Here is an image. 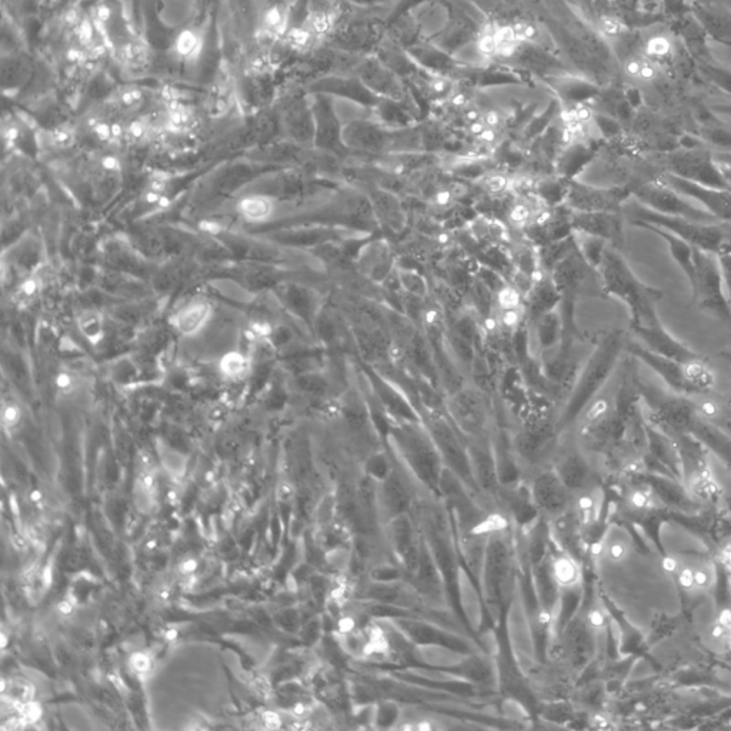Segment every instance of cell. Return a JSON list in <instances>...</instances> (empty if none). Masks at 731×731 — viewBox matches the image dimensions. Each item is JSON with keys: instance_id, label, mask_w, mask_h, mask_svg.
I'll return each instance as SVG.
<instances>
[{"instance_id": "17", "label": "cell", "mask_w": 731, "mask_h": 731, "mask_svg": "<svg viewBox=\"0 0 731 731\" xmlns=\"http://www.w3.org/2000/svg\"><path fill=\"white\" fill-rule=\"evenodd\" d=\"M359 272L372 283H385L396 270V257L386 240H373L357 256Z\"/></svg>"}, {"instance_id": "20", "label": "cell", "mask_w": 731, "mask_h": 731, "mask_svg": "<svg viewBox=\"0 0 731 731\" xmlns=\"http://www.w3.org/2000/svg\"><path fill=\"white\" fill-rule=\"evenodd\" d=\"M549 567L553 582L562 594L576 592L583 582L580 560L550 542Z\"/></svg>"}, {"instance_id": "13", "label": "cell", "mask_w": 731, "mask_h": 731, "mask_svg": "<svg viewBox=\"0 0 731 731\" xmlns=\"http://www.w3.org/2000/svg\"><path fill=\"white\" fill-rule=\"evenodd\" d=\"M670 188L682 193L687 199L694 200L710 215L722 222L731 223V190L710 188L690 180L679 178L666 172L660 178Z\"/></svg>"}, {"instance_id": "8", "label": "cell", "mask_w": 731, "mask_h": 731, "mask_svg": "<svg viewBox=\"0 0 731 731\" xmlns=\"http://www.w3.org/2000/svg\"><path fill=\"white\" fill-rule=\"evenodd\" d=\"M534 512L544 522L570 509L573 493L567 489L552 466H544L523 477Z\"/></svg>"}, {"instance_id": "15", "label": "cell", "mask_w": 731, "mask_h": 731, "mask_svg": "<svg viewBox=\"0 0 731 731\" xmlns=\"http://www.w3.org/2000/svg\"><path fill=\"white\" fill-rule=\"evenodd\" d=\"M632 332L642 340L643 346L657 353V355L670 357V359L682 363H692L703 359L700 353L694 352L692 347L674 337L664 327L663 322L652 326L636 327Z\"/></svg>"}, {"instance_id": "32", "label": "cell", "mask_w": 731, "mask_h": 731, "mask_svg": "<svg viewBox=\"0 0 731 731\" xmlns=\"http://www.w3.org/2000/svg\"><path fill=\"white\" fill-rule=\"evenodd\" d=\"M677 580H679L680 586L683 589L690 590L696 587L694 584V570L689 566H680L679 572H677Z\"/></svg>"}, {"instance_id": "34", "label": "cell", "mask_w": 731, "mask_h": 731, "mask_svg": "<svg viewBox=\"0 0 731 731\" xmlns=\"http://www.w3.org/2000/svg\"><path fill=\"white\" fill-rule=\"evenodd\" d=\"M629 502L636 509H644V507L650 506L652 500H650L649 494L644 493L643 490H634L630 493Z\"/></svg>"}, {"instance_id": "2", "label": "cell", "mask_w": 731, "mask_h": 731, "mask_svg": "<svg viewBox=\"0 0 731 731\" xmlns=\"http://www.w3.org/2000/svg\"><path fill=\"white\" fill-rule=\"evenodd\" d=\"M626 342L623 330L617 329V327L603 333V336L600 337L592 355L587 359L586 365L580 369L567 405L564 406V412L560 415V426H562L563 432L573 425L584 407L589 405L597 393L609 382L619 363L620 356L624 352Z\"/></svg>"}, {"instance_id": "35", "label": "cell", "mask_w": 731, "mask_h": 731, "mask_svg": "<svg viewBox=\"0 0 731 731\" xmlns=\"http://www.w3.org/2000/svg\"><path fill=\"white\" fill-rule=\"evenodd\" d=\"M20 420V410L18 406L10 405L5 406V409H3V422H5V425L8 426H15L18 425V422Z\"/></svg>"}, {"instance_id": "24", "label": "cell", "mask_w": 731, "mask_h": 731, "mask_svg": "<svg viewBox=\"0 0 731 731\" xmlns=\"http://www.w3.org/2000/svg\"><path fill=\"white\" fill-rule=\"evenodd\" d=\"M159 456L160 462H162L163 469L169 473L170 477L180 479L186 472V457L182 453L176 452V450L170 449L169 446L159 445Z\"/></svg>"}, {"instance_id": "28", "label": "cell", "mask_w": 731, "mask_h": 731, "mask_svg": "<svg viewBox=\"0 0 731 731\" xmlns=\"http://www.w3.org/2000/svg\"><path fill=\"white\" fill-rule=\"evenodd\" d=\"M135 503L136 507H138L139 512L146 513L149 512L150 509H152V489H150V487L146 485H143V482L140 479L138 480V482H136L135 486Z\"/></svg>"}, {"instance_id": "36", "label": "cell", "mask_w": 731, "mask_h": 731, "mask_svg": "<svg viewBox=\"0 0 731 731\" xmlns=\"http://www.w3.org/2000/svg\"><path fill=\"white\" fill-rule=\"evenodd\" d=\"M295 492L296 490L292 483L282 482L279 487H277V499H279V502L283 503L290 502V500L293 499V496H295Z\"/></svg>"}, {"instance_id": "31", "label": "cell", "mask_w": 731, "mask_h": 731, "mask_svg": "<svg viewBox=\"0 0 731 731\" xmlns=\"http://www.w3.org/2000/svg\"><path fill=\"white\" fill-rule=\"evenodd\" d=\"M130 666L133 667V670L138 673H148L150 670V666H152V662H150V657L148 654L145 653H135L132 656V659H130Z\"/></svg>"}, {"instance_id": "11", "label": "cell", "mask_w": 731, "mask_h": 731, "mask_svg": "<svg viewBox=\"0 0 731 731\" xmlns=\"http://www.w3.org/2000/svg\"><path fill=\"white\" fill-rule=\"evenodd\" d=\"M627 220L623 212H573L570 213V225L573 233L594 236L606 240L614 249L623 252L626 247L624 226Z\"/></svg>"}, {"instance_id": "14", "label": "cell", "mask_w": 731, "mask_h": 731, "mask_svg": "<svg viewBox=\"0 0 731 731\" xmlns=\"http://www.w3.org/2000/svg\"><path fill=\"white\" fill-rule=\"evenodd\" d=\"M312 90L316 95L349 100V102L370 110L375 109L377 103L382 99L367 88L365 83L353 73H337V75L325 76V78L313 83Z\"/></svg>"}, {"instance_id": "5", "label": "cell", "mask_w": 731, "mask_h": 731, "mask_svg": "<svg viewBox=\"0 0 731 731\" xmlns=\"http://www.w3.org/2000/svg\"><path fill=\"white\" fill-rule=\"evenodd\" d=\"M624 350L637 362L652 369L677 395L707 393L714 386L713 372L704 359L692 363L677 362L670 357L657 355L646 346L636 342H626Z\"/></svg>"}, {"instance_id": "10", "label": "cell", "mask_w": 731, "mask_h": 731, "mask_svg": "<svg viewBox=\"0 0 731 731\" xmlns=\"http://www.w3.org/2000/svg\"><path fill=\"white\" fill-rule=\"evenodd\" d=\"M634 186H594L582 180H570L563 205L573 212H623L633 198Z\"/></svg>"}, {"instance_id": "3", "label": "cell", "mask_w": 731, "mask_h": 731, "mask_svg": "<svg viewBox=\"0 0 731 731\" xmlns=\"http://www.w3.org/2000/svg\"><path fill=\"white\" fill-rule=\"evenodd\" d=\"M623 215L629 225H652L667 230L693 247L714 255L731 253V232L717 223L697 222V220L677 218V216L662 215L640 205L639 202H627L623 208Z\"/></svg>"}, {"instance_id": "46", "label": "cell", "mask_w": 731, "mask_h": 731, "mask_svg": "<svg viewBox=\"0 0 731 731\" xmlns=\"http://www.w3.org/2000/svg\"><path fill=\"white\" fill-rule=\"evenodd\" d=\"M166 637H168V640H173V639H175V637H176V632H175V630H170V632H168V634H166Z\"/></svg>"}, {"instance_id": "7", "label": "cell", "mask_w": 731, "mask_h": 731, "mask_svg": "<svg viewBox=\"0 0 731 731\" xmlns=\"http://www.w3.org/2000/svg\"><path fill=\"white\" fill-rule=\"evenodd\" d=\"M664 165L667 172L679 178L710 188L731 190L714 162L713 150L700 139L683 143L680 148L667 152Z\"/></svg>"}, {"instance_id": "19", "label": "cell", "mask_w": 731, "mask_h": 731, "mask_svg": "<svg viewBox=\"0 0 731 731\" xmlns=\"http://www.w3.org/2000/svg\"><path fill=\"white\" fill-rule=\"evenodd\" d=\"M372 189L369 202L377 222L393 233H402L407 226V213L402 199L385 188L373 186Z\"/></svg>"}, {"instance_id": "29", "label": "cell", "mask_w": 731, "mask_h": 731, "mask_svg": "<svg viewBox=\"0 0 731 731\" xmlns=\"http://www.w3.org/2000/svg\"><path fill=\"white\" fill-rule=\"evenodd\" d=\"M713 158L724 180L731 188V150H713Z\"/></svg>"}, {"instance_id": "41", "label": "cell", "mask_w": 731, "mask_h": 731, "mask_svg": "<svg viewBox=\"0 0 731 731\" xmlns=\"http://www.w3.org/2000/svg\"><path fill=\"white\" fill-rule=\"evenodd\" d=\"M717 623L722 624V626L727 627V629H730V627H731V610L724 609L723 612L720 613L719 620H717Z\"/></svg>"}, {"instance_id": "45", "label": "cell", "mask_w": 731, "mask_h": 731, "mask_svg": "<svg viewBox=\"0 0 731 731\" xmlns=\"http://www.w3.org/2000/svg\"><path fill=\"white\" fill-rule=\"evenodd\" d=\"M40 497H42V496H40V493L38 492V490H36V492L32 493V496H30V499H32L33 502H38Z\"/></svg>"}, {"instance_id": "40", "label": "cell", "mask_w": 731, "mask_h": 731, "mask_svg": "<svg viewBox=\"0 0 731 731\" xmlns=\"http://www.w3.org/2000/svg\"><path fill=\"white\" fill-rule=\"evenodd\" d=\"M263 723L266 724L267 729H277V727H280L282 720H280L279 714L267 712L263 714Z\"/></svg>"}, {"instance_id": "30", "label": "cell", "mask_w": 731, "mask_h": 731, "mask_svg": "<svg viewBox=\"0 0 731 731\" xmlns=\"http://www.w3.org/2000/svg\"><path fill=\"white\" fill-rule=\"evenodd\" d=\"M720 267H722V275L724 280V289H726L727 297L731 302V253L719 256Z\"/></svg>"}, {"instance_id": "21", "label": "cell", "mask_w": 731, "mask_h": 731, "mask_svg": "<svg viewBox=\"0 0 731 731\" xmlns=\"http://www.w3.org/2000/svg\"><path fill=\"white\" fill-rule=\"evenodd\" d=\"M636 228L649 230V232H652L654 235L662 238L664 242L667 243V247H669V252L673 257L674 262H676L677 266L682 269L687 280L690 282V280L693 279L694 253H696V247H693L690 243L684 242L683 239L677 238V236L672 235V233L667 232V230L656 228V226L639 225L636 226Z\"/></svg>"}, {"instance_id": "33", "label": "cell", "mask_w": 731, "mask_h": 731, "mask_svg": "<svg viewBox=\"0 0 731 731\" xmlns=\"http://www.w3.org/2000/svg\"><path fill=\"white\" fill-rule=\"evenodd\" d=\"M20 714H22L23 720H26V722L35 723L38 722L40 716H42V709H40L38 703L28 702L25 703L22 713Z\"/></svg>"}, {"instance_id": "37", "label": "cell", "mask_w": 731, "mask_h": 731, "mask_svg": "<svg viewBox=\"0 0 731 731\" xmlns=\"http://www.w3.org/2000/svg\"><path fill=\"white\" fill-rule=\"evenodd\" d=\"M346 2L352 3L355 8L359 9H375L377 6L385 5L393 0H346Z\"/></svg>"}, {"instance_id": "38", "label": "cell", "mask_w": 731, "mask_h": 731, "mask_svg": "<svg viewBox=\"0 0 731 731\" xmlns=\"http://www.w3.org/2000/svg\"><path fill=\"white\" fill-rule=\"evenodd\" d=\"M710 583H712V577H710L707 570H694V584H696V587H699V589H706V587L710 586Z\"/></svg>"}, {"instance_id": "43", "label": "cell", "mask_w": 731, "mask_h": 731, "mask_svg": "<svg viewBox=\"0 0 731 731\" xmlns=\"http://www.w3.org/2000/svg\"><path fill=\"white\" fill-rule=\"evenodd\" d=\"M58 609L60 613L68 616V614L72 613L73 604L72 602H69V600H63V602L59 603Z\"/></svg>"}, {"instance_id": "22", "label": "cell", "mask_w": 731, "mask_h": 731, "mask_svg": "<svg viewBox=\"0 0 731 731\" xmlns=\"http://www.w3.org/2000/svg\"><path fill=\"white\" fill-rule=\"evenodd\" d=\"M210 317H212V307L209 303L196 300V302L183 306L173 317V323L180 335L193 336L208 325Z\"/></svg>"}, {"instance_id": "9", "label": "cell", "mask_w": 731, "mask_h": 731, "mask_svg": "<svg viewBox=\"0 0 731 731\" xmlns=\"http://www.w3.org/2000/svg\"><path fill=\"white\" fill-rule=\"evenodd\" d=\"M633 198L640 205L646 206L654 212L662 213V215L677 216V218L692 219L697 222H719L703 208L693 205L690 199H687L682 193L666 185L662 179L634 186Z\"/></svg>"}, {"instance_id": "26", "label": "cell", "mask_w": 731, "mask_h": 731, "mask_svg": "<svg viewBox=\"0 0 731 731\" xmlns=\"http://www.w3.org/2000/svg\"><path fill=\"white\" fill-rule=\"evenodd\" d=\"M79 329L90 343H98L103 336V317L93 310H86L79 317Z\"/></svg>"}, {"instance_id": "12", "label": "cell", "mask_w": 731, "mask_h": 731, "mask_svg": "<svg viewBox=\"0 0 731 731\" xmlns=\"http://www.w3.org/2000/svg\"><path fill=\"white\" fill-rule=\"evenodd\" d=\"M352 73L380 98L399 100V102H409L412 99L405 80L383 65L375 55L360 58Z\"/></svg>"}, {"instance_id": "6", "label": "cell", "mask_w": 731, "mask_h": 731, "mask_svg": "<svg viewBox=\"0 0 731 731\" xmlns=\"http://www.w3.org/2000/svg\"><path fill=\"white\" fill-rule=\"evenodd\" d=\"M693 302L700 309L712 313L717 319L731 325V306L726 289L719 256L706 250L696 249L694 253V275L690 280Z\"/></svg>"}, {"instance_id": "4", "label": "cell", "mask_w": 731, "mask_h": 731, "mask_svg": "<svg viewBox=\"0 0 731 731\" xmlns=\"http://www.w3.org/2000/svg\"><path fill=\"white\" fill-rule=\"evenodd\" d=\"M446 415L460 436L469 442H487L496 437V415L486 390L462 385L445 399Z\"/></svg>"}, {"instance_id": "1", "label": "cell", "mask_w": 731, "mask_h": 731, "mask_svg": "<svg viewBox=\"0 0 731 731\" xmlns=\"http://www.w3.org/2000/svg\"><path fill=\"white\" fill-rule=\"evenodd\" d=\"M597 273L604 295L616 297L629 309L630 330L662 322L657 312L662 290L640 280L620 250L607 246Z\"/></svg>"}, {"instance_id": "47", "label": "cell", "mask_w": 731, "mask_h": 731, "mask_svg": "<svg viewBox=\"0 0 731 731\" xmlns=\"http://www.w3.org/2000/svg\"><path fill=\"white\" fill-rule=\"evenodd\" d=\"M729 630H730V636H731V627H730V629H729Z\"/></svg>"}, {"instance_id": "16", "label": "cell", "mask_w": 731, "mask_h": 731, "mask_svg": "<svg viewBox=\"0 0 731 731\" xmlns=\"http://www.w3.org/2000/svg\"><path fill=\"white\" fill-rule=\"evenodd\" d=\"M544 82L552 90L556 99L562 103L563 108L592 103L603 90L596 80L586 78V76H577L573 72L552 76V78L544 79Z\"/></svg>"}, {"instance_id": "39", "label": "cell", "mask_w": 731, "mask_h": 731, "mask_svg": "<svg viewBox=\"0 0 731 731\" xmlns=\"http://www.w3.org/2000/svg\"><path fill=\"white\" fill-rule=\"evenodd\" d=\"M662 566L664 572L677 573L679 572L680 566H682V564H680V560H677L676 557L669 556L666 557V559H663Z\"/></svg>"}, {"instance_id": "18", "label": "cell", "mask_w": 731, "mask_h": 731, "mask_svg": "<svg viewBox=\"0 0 731 731\" xmlns=\"http://www.w3.org/2000/svg\"><path fill=\"white\" fill-rule=\"evenodd\" d=\"M410 58L415 60L416 65L425 72L435 73V75L452 76L455 78L457 70L462 68L463 63L456 59L455 55L440 48L435 42L430 40H420L416 45L406 49Z\"/></svg>"}, {"instance_id": "42", "label": "cell", "mask_w": 731, "mask_h": 731, "mask_svg": "<svg viewBox=\"0 0 731 731\" xmlns=\"http://www.w3.org/2000/svg\"><path fill=\"white\" fill-rule=\"evenodd\" d=\"M727 630H729V629H727V627H724V626H722V624L717 623L716 626H714L712 629L713 639H717V640L724 639V637H726Z\"/></svg>"}, {"instance_id": "25", "label": "cell", "mask_w": 731, "mask_h": 731, "mask_svg": "<svg viewBox=\"0 0 731 731\" xmlns=\"http://www.w3.org/2000/svg\"><path fill=\"white\" fill-rule=\"evenodd\" d=\"M669 12L670 0H636V15L640 20L662 22Z\"/></svg>"}, {"instance_id": "23", "label": "cell", "mask_w": 731, "mask_h": 731, "mask_svg": "<svg viewBox=\"0 0 731 731\" xmlns=\"http://www.w3.org/2000/svg\"><path fill=\"white\" fill-rule=\"evenodd\" d=\"M275 205L272 200L265 198V196H252L243 200L239 205V212L250 222H262L266 220L273 213Z\"/></svg>"}, {"instance_id": "27", "label": "cell", "mask_w": 731, "mask_h": 731, "mask_svg": "<svg viewBox=\"0 0 731 731\" xmlns=\"http://www.w3.org/2000/svg\"><path fill=\"white\" fill-rule=\"evenodd\" d=\"M220 370H222L223 375L230 377V379H240V377L247 375L249 360L238 352L228 353L220 362Z\"/></svg>"}, {"instance_id": "44", "label": "cell", "mask_w": 731, "mask_h": 731, "mask_svg": "<svg viewBox=\"0 0 731 731\" xmlns=\"http://www.w3.org/2000/svg\"><path fill=\"white\" fill-rule=\"evenodd\" d=\"M722 357L731 366V352H722Z\"/></svg>"}]
</instances>
